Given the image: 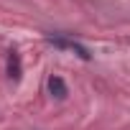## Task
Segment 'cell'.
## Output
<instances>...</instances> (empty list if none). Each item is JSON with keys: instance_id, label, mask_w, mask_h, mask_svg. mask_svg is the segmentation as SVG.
Returning <instances> with one entry per match:
<instances>
[{"instance_id": "1", "label": "cell", "mask_w": 130, "mask_h": 130, "mask_svg": "<svg viewBox=\"0 0 130 130\" xmlns=\"http://www.w3.org/2000/svg\"><path fill=\"white\" fill-rule=\"evenodd\" d=\"M46 41L51 43V46H56V48H69V51H74L77 56H82L84 61L92 56L79 41H74V38H69V36H61V33H54V36H46Z\"/></svg>"}, {"instance_id": "2", "label": "cell", "mask_w": 130, "mask_h": 130, "mask_svg": "<svg viewBox=\"0 0 130 130\" xmlns=\"http://www.w3.org/2000/svg\"><path fill=\"white\" fill-rule=\"evenodd\" d=\"M8 77H10L13 82H21V77H23V67H21V54H18L15 48H10V51H8Z\"/></svg>"}, {"instance_id": "3", "label": "cell", "mask_w": 130, "mask_h": 130, "mask_svg": "<svg viewBox=\"0 0 130 130\" xmlns=\"http://www.w3.org/2000/svg\"><path fill=\"white\" fill-rule=\"evenodd\" d=\"M48 92H51V97H56V100H67V84H64V79L56 77V74H51V77H48Z\"/></svg>"}]
</instances>
